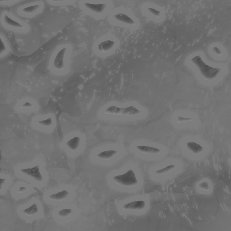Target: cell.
<instances>
[{
    "label": "cell",
    "mask_w": 231,
    "mask_h": 231,
    "mask_svg": "<svg viewBox=\"0 0 231 231\" xmlns=\"http://www.w3.org/2000/svg\"><path fill=\"white\" fill-rule=\"evenodd\" d=\"M113 180L116 183L124 187H132L138 184L134 172L132 169L123 175L115 176Z\"/></svg>",
    "instance_id": "6da1fadb"
},
{
    "label": "cell",
    "mask_w": 231,
    "mask_h": 231,
    "mask_svg": "<svg viewBox=\"0 0 231 231\" xmlns=\"http://www.w3.org/2000/svg\"><path fill=\"white\" fill-rule=\"evenodd\" d=\"M191 61L198 66L202 74L208 79L214 78L217 75L220 70L218 69L212 68L207 65L203 61L199 56L193 58L191 60Z\"/></svg>",
    "instance_id": "7a4b0ae2"
},
{
    "label": "cell",
    "mask_w": 231,
    "mask_h": 231,
    "mask_svg": "<svg viewBox=\"0 0 231 231\" xmlns=\"http://www.w3.org/2000/svg\"><path fill=\"white\" fill-rule=\"evenodd\" d=\"M104 113L108 114L134 116L138 115L141 113V112L134 106L120 108L117 106H112L108 108Z\"/></svg>",
    "instance_id": "3957f363"
},
{
    "label": "cell",
    "mask_w": 231,
    "mask_h": 231,
    "mask_svg": "<svg viewBox=\"0 0 231 231\" xmlns=\"http://www.w3.org/2000/svg\"><path fill=\"white\" fill-rule=\"evenodd\" d=\"M20 171L21 173L28 176L36 182H41L43 181V177L39 171V165L35 166L31 168L21 169Z\"/></svg>",
    "instance_id": "277c9868"
},
{
    "label": "cell",
    "mask_w": 231,
    "mask_h": 231,
    "mask_svg": "<svg viewBox=\"0 0 231 231\" xmlns=\"http://www.w3.org/2000/svg\"><path fill=\"white\" fill-rule=\"evenodd\" d=\"M66 49L64 48L57 54L54 62V66L57 70H62L65 68L64 56Z\"/></svg>",
    "instance_id": "5b68a950"
},
{
    "label": "cell",
    "mask_w": 231,
    "mask_h": 231,
    "mask_svg": "<svg viewBox=\"0 0 231 231\" xmlns=\"http://www.w3.org/2000/svg\"><path fill=\"white\" fill-rule=\"evenodd\" d=\"M145 207V202L144 201H138L132 202L125 204L123 208L125 211H140Z\"/></svg>",
    "instance_id": "8992f818"
},
{
    "label": "cell",
    "mask_w": 231,
    "mask_h": 231,
    "mask_svg": "<svg viewBox=\"0 0 231 231\" xmlns=\"http://www.w3.org/2000/svg\"><path fill=\"white\" fill-rule=\"evenodd\" d=\"M84 6L89 11L99 15L102 14L107 7V5L105 3L94 4L89 2H85Z\"/></svg>",
    "instance_id": "52a82bcc"
},
{
    "label": "cell",
    "mask_w": 231,
    "mask_h": 231,
    "mask_svg": "<svg viewBox=\"0 0 231 231\" xmlns=\"http://www.w3.org/2000/svg\"><path fill=\"white\" fill-rule=\"evenodd\" d=\"M113 19L116 20L123 24L132 25H135V22L132 18L127 15L123 13H118L115 14L113 16Z\"/></svg>",
    "instance_id": "ba28073f"
},
{
    "label": "cell",
    "mask_w": 231,
    "mask_h": 231,
    "mask_svg": "<svg viewBox=\"0 0 231 231\" xmlns=\"http://www.w3.org/2000/svg\"><path fill=\"white\" fill-rule=\"evenodd\" d=\"M115 42L113 41H104L98 45V49L99 51L101 52H106L110 50L113 47Z\"/></svg>",
    "instance_id": "9c48e42d"
},
{
    "label": "cell",
    "mask_w": 231,
    "mask_h": 231,
    "mask_svg": "<svg viewBox=\"0 0 231 231\" xmlns=\"http://www.w3.org/2000/svg\"><path fill=\"white\" fill-rule=\"evenodd\" d=\"M136 148L141 153L147 154H157L160 153L161 152V150L149 146H137Z\"/></svg>",
    "instance_id": "30bf717a"
},
{
    "label": "cell",
    "mask_w": 231,
    "mask_h": 231,
    "mask_svg": "<svg viewBox=\"0 0 231 231\" xmlns=\"http://www.w3.org/2000/svg\"><path fill=\"white\" fill-rule=\"evenodd\" d=\"M69 195V193L67 191L64 190L62 192L57 193L54 194L53 195L49 196V199L52 201H64L65 199L68 197Z\"/></svg>",
    "instance_id": "8fae6325"
},
{
    "label": "cell",
    "mask_w": 231,
    "mask_h": 231,
    "mask_svg": "<svg viewBox=\"0 0 231 231\" xmlns=\"http://www.w3.org/2000/svg\"><path fill=\"white\" fill-rule=\"evenodd\" d=\"M80 138L79 137H75L66 143V145L69 149L72 152L76 151L79 147Z\"/></svg>",
    "instance_id": "7c38bea8"
},
{
    "label": "cell",
    "mask_w": 231,
    "mask_h": 231,
    "mask_svg": "<svg viewBox=\"0 0 231 231\" xmlns=\"http://www.w3.org/2000/svg\"><path fill=\"white\" fill-rule=\"evenodd\" d=\"M187 147L192 153L198 154L201 153L203 148L201 145L195 142H188L187 144Z\"/></svg>",
    "instance_id": "4fadbf2b"
},
{
    "label": "cell",
    "mask_w": 231,
    "mask_h": 231,
    "mask_svg": "<svg viewBox=\"0 0 231 231\" xmlns=\"http://www.w3.org/2000/svg\"><path fill=\"white\" fill-rule=\"evenodd\" d=\"M118 153L116 150H108L101 152L96 156V157L100 159L104 160H109L113 157Z\"/></svg>",
    "instance_id": "5bb4252c"
},
{
    "label": "cell",
    "mask_w": 231,
    "mask_h": 231,
    "mask_svg": "<svg viewBox=\"0 0 231 231\" xmlns=\"http://www.w3.org/2000/svg\"><path fill=\"white\" fill-rule=\"evenodd\" d=\"M4 21H5V23L10 27L17 28V29H24V27L22 25L19 24L15 21L13 20L10 17H8L6 15H5V17H4Z\"/></svg>",
    "instance_id": "9a60e30c"
},
{
    "label": "cell",
    "mask_w": 231,
    "mask_h": 231,
    "mask_svg": "<svg viewBox=\"0 0 231 231\" xmlns=\"http://www.w3.org/2000/svg\"><path fill=\"white\" fill-rule=\"evenodd\" d=\"M23 212L27 216H32L38 214L39 213V209L36 204L35 203L29 208L24 210Z\"/></svg>",
    "instance_id": "2e32d148"
},
{
    "label": "cell",
    "mask_w": 231,
    "mask_h": 231,
    "mask_svg": "<svg viewBox=\"0 0 231 231\" xmlns=\"http://www.w3.org/2000/svg\"><path fill=\"white\" fill-rule=\"evenodd\" d=\"M40 7V5H36L26 7L22 10V12L25 14H32L36 12Z\"/></svg>",
    "instance_id": "e0dca14e"
},
{
    "label": "cell",
    "mask_w": 231,
    "mask_h": 231,
    "mask_svg": "<svg viewBox=\"0 0 231 231\" xmlns=\"http://www.w3.org/2000/svg\"><path fill=\"white\" fill-rule=\"evenodd\" d=\"M175 168H176V166H175V165H173V164L169 165V166H167L166 168H164L163 169L156 171V172H155V174H156V176H159V175L165 174V173H168V172L172 171V170Z\"/></svg>",
    "instance_id": "ac0fdd59"
},
{
    "label": "cell",
    "mask_w": 231,
    "mask_h": 231,
    "mask_svg": "<svg viewBox=\"0 0 231 231\" xmlns=\"http://www.w3.org/2000/svg\"><path fill=\"white\" fill-rule=\"evenodd\" d=\"M73 211L70 209H64L60 211L58 215L61 218H64L68 217L73 213Z\"/></svg>",
    "instance_id": "d6986e66"
},
{
    "label": "cell",
    "mask_w": 231,
    "mask_h": 231,
    "mask_svg": "<svg viewBox=\"0 0 231 231\" xmlns=\"http://www.w3.org/2000/svg\"><path fill=\"white\" fill-rule=\"evenodd\" d=\"M38 124L39 125L46 127H50L52 125V120L51 118H49L48 119L45 120H41L38 122Z\"/></svg>",
    "instance_id": "ffe728a7"
},
{
    "label": "cell",
    "mask_w": 231,
    "mask_h": 231,
    "mask_svg": "<svg viewBox=\"0 0 231 231\" xmlns=\"http://www.w3.org/2000/svg\"><path fill=\"white\" fill-rule=\"evenodd\" d=\"M147 9L148 10V11H149L150 13H152L157 18H158L160 16V11H158V10H156V9H154V8H150V7H148Z\"/></svg>",
    "instance_id": "44dd1931"
},
{
    "label": "cell",
    "mask_w": 231,
    "mask_h": 231,
    "mask_svg": "<svg viewBox=\"0 0 231 231\" xmlns=\"http://www.w3.org/2000/svg\"><path fill=\"white\" fill-rule=\"evenodd\" d=\"M199 188L203 191H207L209 190V186H208V184L206 182H204L201 183L199 185Z\"/></svg>",
    "instance_id": "7402d4cb"
},
{
    "label": "cell",
    "mask_w": 231,
    "mask_h": 231,
    "mask_svg": "<svg viewBox=\"0 0 231 231\" xmlns=\"http://www.w3.org/2000/svg\"><path fill=\"white\" fill-rule=\"evenodd\" d=\"M192 120V118H182V117H179L178 118V121L179 123L182 122H188L190 120Z\"/></svg>",
    "instance_id": "603a6c76"
},
{
    "label": "cell",
    "mask_w": 231,
    "mask_h": 231,
    "mask_svg": "<svg viewBox=\"0 0 231 231\" xmlns=\"http://www.w3.org/2000/svg\"><path fill=\"white\" fill-rule=\"evenodd\" d=\"M33 105L30 103L27 102V103H25V104L22 105V108H31L33 107Z\"/></svg>",
    "instance_id": "cb8c5ba5"
},
{
    "label": "cell",
    "mask_w": 231,
    "mask_h": 231,
    "mask_svg": "<svg viewBox=\"0 0 231 231\" xmlns=\"http://www.w3.org/2000/svg\"><path fill=\"white\" fill-rule=\"evenodd\" d=\"M213 51L214 52H215V54H217L219 55H220L222 54V52L218 49V48H217V47H214L213 48Z\"/></svg>",
    "instance_id": "d4e9b609"
},
{
    "label": "cell",
    "mask_w": 231,
    "mask_h": 231,
    "mask_svg": "<svg viewBox=\"0 0 231 231\" xmlns=\"http://www.w3.org/2000/svg\"><path fill=\"white\" fill-rule=\"evenodd\" d=\"M27 189L25 187H21L20 188V189L18 190V192H17V193H22L24 192H25L26 191H27Z\"/></svg>",
    "instance_id": "484cf974"
},
{
    "label": "cell",
    "mask_w": 231,
    "mask_h": 231,
    "mask_svg": "<svg viewBox=\"0 0 231 231\" xmlns=\"http://www.w3.org/2000/svg\"><path fill=\"white\" fill-rule=\"evenodd\" d=\"M3 49L6 50L5 46H4V44H3L2 41L1 40V53H2V51H4V50Z\"/></svg>",
    "instance_id": "4316f807"
},
{
    "label": "cell",
    "mask_w": 231,
    "mask_h": 231,
    "mask_svg": "<svg viewBox=\"0 0 231 231\" xmlns=\"http://www.w3.org/2000/svg\"><path fill=\"white\" fill-rule=\"evenodd\" d=\"M70 0H51V1L52 2H63V1H68Z\"/></svg>",
    "instance_id": "83f0119b"
},
{
    "label": "cell",
    "mask_w": 231,
    "mask_h": 231,
    "mask_svg": "<svg viewBox=\"0 0 231 231\" xmlns=\"http://www.w3.org/2000/svg\"><path fill=\"white\" fill-rule=\"evenodd\" d=\"M0 180H1V189L2 185H3L4 183L5 182V181H6V180L4 179H1Z\"/></svg>",
    "instance_id": "f1b7e54d"
},
{
    "label": "cell",
    "mask_w": 231,
    "mask_h": 231,
    "mask_svg": "<svg viewBox=\"0 0 231 231\" xmlns=\"http://www.w3.org/2000/svg\"><path fill=\"white\" fill-rule=\"evenodd\" d=\"M10 1H11V0H0V1L1 2H6Z\"/></svg>",
    "instance_id": "f546056e"
}]
</instances>
